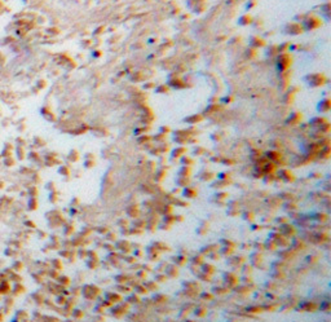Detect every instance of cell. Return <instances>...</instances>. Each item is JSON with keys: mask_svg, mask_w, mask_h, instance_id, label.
<instances>
[{"mask_svg": "<svg viewBox=\"0 0 331 322\" xmlns=\"http://www.w3.org/2000/svg\"><path fill=\"white\" fill-rule=\"evenodd\" d=\"M101 290L98 286H96V285H84V286L82 287V295L85 297L87 300H93L96 299V297L100 295Z\"/></svg>", "mask_w": 331, "mask_h": 322, "instance_id": "1", "label": "cell"}, {"mask_svg": "<svg viewBox=\"0 0 331 322\" xmlns=\"http://www.w3.org/2000/svg\"><path fill=\"white\" fill-rule=\"evenodd\" d=\"M223 279H224V282L228 285V287H233V286H236V285L238 283V278H237V276L234 274V273H232V272H225V273H224Z\"/></svg>", "mask_w": 331, "mask_h": 322, "instance_id": "2", "label": "cell"}, {"mask_svg": "<svg viewBox=\"0 0 331 322\" xmlns=\"http://www.w3.org/2000/svg\"><path fill=\"white\" fill-rule=\"evenodd\" d=\"M115 247H116V250H119L121 252L128 254V252L131 251V248H132V244L129 243L128 239H121V241L115 242Z\"/></svg>", "mask_w": 331, "mask_h": 322, "instance_id": "3", "label": "cell"}, {"mask_svg": "<svg viewBox=\"0 0 331 322\" xmlns=\"http://www.w3.org/2000/svg\"><path fill=\"white\" fill-rule=\"evenodd\" d=\"M163 272L167 276V278H175V277L178 276V268L175 264H168V265H166Z\"/></svg>", "mask_w": 331, "mask_h": 322, "instance_id": "4", "label": "cell"}, {"mask_svg": "<svg viewBox=\"0 0 331 322\" xmlns=\"http://www.w3.org/2000/svg\"><path fill=\"white\" fill-rule=\"evenodd\" d=\"M127 309H128V304H124V303L123 304H118L111 309V315L115 316V317H122L123 315H125Z\"/></svg>", "mask_w": 331, "mask_h": 322, "instance_id": "5", "label": "cell"}, {"mask_svg": "<svg viewBox=\"0 0 331 322\" xmlns=\"http://www.w3.org/2000/svg\"><path fill=\"white\" fill-rule=\"evenodd\" d=\"M278 231L281 234H283V236H286V237H291V236L295 234V228H294L292 225H290L289 223H286V224L279 225V230Z\"/></svg>", "mask_w": 331, "mask_h": 322, "instance_id": "6", "label": "cell"}, {"mask_svg": "<svg viewBox=\"0 0 331 322\" xmlns=\"http://www.w3.org/2000/svg\"><path fill=\"white\" fill-rule=\"evenodd\" d=\"M250 260L252 267H259L263 263V256H261V254H259V251H255L250 255Z\"/></svg>", "mask_w": 331, "mask_h": 322, "instance_id": "7", "label": "cell"}, {"mask_svg": "<svg viewBox=\"0 0 331 322\" xmlns=\"http://www.w3.org/2000/svg\"><path fill=\"white\" fill-rule=\"evenodd\" d=\"M299 309L306 310V312H312V310L317 309V305H316V303H313V302H304L299 305Z\"/></svg>", "mask_w": 331, "mask_h": 322, "instance_id": "8", "label": "cell"}, {"mask_svg": "<svg viewBox=\"0 0 331 322\" xmlns=\"http://www.w3.org/2000/svg\"><path fill=\"white\" fill-rule=\"evenodd\" d=\"M105 299L109 300L111 304H114V303H116V302H121L122 296L118 294V292H106V294H105Z\"/></svg>", "mask_w": 331, "mask_h": 322, "instance_id": "9", "label": "cell"}, {"mask_svg": "<svg viewBox=\"0 0 331 322\" xmlns=\"http://www.w3.org/2000/svg\"><path fill=\"white\" fill-rule=\"evenodd\" d=\"M201 272L206 273L208 276H212L215 273V267L210 263H203V264H201Z\"/></svg>", "mask_w": 331, "mask_h": 322, "instance_id": "10", "label": "cell"}, {"mask_svg": "<svg viewBox=\"0 0 331 322\" xmlns=\"http://www.w3.org/2000/svg\"><path fill=\"white\" fill-rule=\"evenodd\" d=\"M172 260L175 263V265H178V267H183V265H185L188 263V259L184 255H176V256L172 257Z\"/></svg>", "mask_w": 331, "mask_h": 322, "instance_id": "11", "label": "cell"}, {"mask_svg": "<svg viewBox=\"0 0 331 322\" xmlns=\"http://www.w3.org/2000/svg\"><path fill=\"white\" fill-rule=\"evenodd\" d=\"M215 251H217V244H208V246H204L201 248L202 255H210Z\"/></svg>", "mask_w": 331, "mask_h": 322, "instance_id": "12", "label": "cell"}, {"mask_svg": "<svg viewBox=\"0 0 331 322\" xmlns=\"http://www.w3.org/2000/svg\"><path fill=\"white\" fill-rule=\"evenodd\" d=\"M203 263H204V255H202V254L194 255V256L191 257V264H194V265L201 267V264H203Z\"/></svg>", "mask_w": 331, "mask_h": 322, "instance_id": "13", "label": "cell"}, {"mask_svg": "<svg viewBox=\"0 0 331 322\" xmlns=\"http://www.w3.org/2000/svg\"><path fill=\"white\" fill-rule=\"evenodd\" d=\"M207 313V308L203 307V305H198V307L194 308V315L197 317H204Z\"/></svg>", "mask_w": 331, "mask_h": 322, "instance_id": "14", "label": "cell"}, {"mask_svg": "<svg viewBox=\"0 0 331 322\" xmlns=\"http://www.w3.org/2000/svg\"><path fill=\"white\" fill-rule=\"evenodd\" d=\"M263 246H264V250H269V251H274V250L277 248V244H276V242L273 241V239H270L269 238L268 241H265L263 243Z\"/></svg>", "mask_w": 331, "mask_h": 322, "instance_id": "15", "label": "cell"}, {"mask_svg": "<svg viewBox=\"0 0 331 322\" xmlns=\"http://www.w3.org/2000/svg\"><path fill=\"white\" fill-rule=\"evenodd\" d=\"M195 231H197V234H199V236H204V234H207V231H208V223H206V221L201 223V225L197 228Z\"/></svg>", "mask_w": 331, "mask_h": 322, "instance_id": "16", "label": "cell"}, {"mask_svg": "<svg viewBox=\"0 0 331 322\" xmlns=\"http://www.w3.org/2000/svg\"><path fill=\"white\" fill-rule=\"evenodd\" d=\"M114 279H115L116 283H128V281H129V277L125 276L124 273H119V274H116L115 277H114Z\"/></svg>", "mask_w": 331, "mask_h": 322, "instance_id": "17", "label": "cell"}, {"mask_svg": "<svg viewBox=\"0 0 331 322\" xmlns=\"http://www.w3.org/2000/svg\"><path fill=\"white\" fill-rule=\"evenodd\" d=\"M138 214H140V211H138V208L136 206H131V207H128V210H127V215L129 217H132V219H135V217H137L138 216Z\"/></svg>", "mask_w": 331, "mask_h": 322, "instance_id": "18", "label": "cell"}, {"mask_svg": "<svg viewBox=\"0 0 331 322\" xmlns=\"http://www.w3.org/2000/svg\"><path fill=\"white\" fill-rule=\"evenodd\" d=\"M198 286H199V285L197 283V282H194V281H185L183 283V287H184V289H186V290H197V289H198Z\"/></svg>", "mask_w": 331, "mask_h": 322, "instance_id": "19", "label": "cell"}, {"mask_svg": "<svg viewBox=\"0 0 331 322\" xmlns=\"http://www.w3.org/2000/svg\"><path fill=\"white\" fill-rule=\"evenodd\" d=\"M219 252H220V255H223V256H233V255H234V248L224 246L223 248H221V251H219Z\"/></svg>", "mask_w": 331, "mask_h": 322, "instance_id": "20", "label": "cell"}, {"mask_svg": "<svg viewBox=\"0 0 331 322\" xmlns=\"http://www.w3.org/2000/svg\"><path fill=\"white\" fill-rule=\"evenodd\" d=\"M127 303H129V304H137V303H140V296H138V294H131L129 296L127 297Z\"/></svg>", "mask_w": 331, "mask_h": 322, "instance_id": "21", "label": "cell"}, {"mask_svg": "<svg viewBox=\"0 0 331 322\" xmlns=\"http://www.w3.org/2000/svg\"><path fill=\"white\" fill-rule=\"evenodd\" d=\"M153 300L154 303H158V304H163V303L167 302V296L166 295H162V294H155L153 296Z\"/></svg>", "mask_w": 331, "mask_h": 322, "instance_id": "22", "label": "cell"}, {"mask_svg": "<svg viewBox=\"0 0 331 322\" xmlns=\"http://www.w3.org/2000/svg\"><path fill=\"white\" fill-rule=\"evenodd\" d=\"M183 194H184V197H186V198H194V197L197 195V191L194 190V188H186Z\"/></svg>", "mask_w": 331, "mask_h": 322, "instance_id": "23", "label": "cell"}, {"mask_svg": "<svg viewBox=\"0 0 331 322\" xmlns=\"http://www.w3.org/2000/svg\"><path fill=\"white\" fill-rule=\"evenodd\" d=\"M228 287L226 286H224V287H221V286H217V287H213L212 289V291L215 292V294H219V295H224V294H226L228 292Z\"/></svg>", "mask_w": 331, "mask_h": 322, "instance_id": "24", "label": "cell"}, {"mask_svg": "<svg viewBox=\"0 0 331 322\" xmlns=\"http://www.w3.org/2000/svg\"><path fill=\"white\" fill-rule=\"evenodd\" d=\"M135 291L137 292V294H140V295L148 294V290H146V287L144 286L142 283H138V285H136V287H135Z\"/></svg>", "mask_w": 331, "mask_h": 322, "instance_id": "25", "label": "cell"}, {"mask_svg": "<svg viewBox=\"0 0 331 322\" xmlns=\"http://www.w3.org/2000/svg\"><path fill=\"white\" fill-rule=\"evenodd\" d=\"M133 225H135V228L145 229V227H146V221H145V220H141V219H136L135 221H133Z\"/></svg>", "mask_w": 331, "mask_h": 322, "instance_id": "26", "label": "cell"}, {"mask_svg": "<svg viewBox=\"0 0 331 322\" xmlns=\"http://www.w3.org/2000/svg\"><path fill=\"white\" fill-rule=\"evenodd\" d=\"M172 208H173L172 204H164L163 208H162L163 211H161V214L163 215V216H166V215H171L172 214Z\"/></svg>", "mask_w": 331, "mask_h": 322, "instance_id": "27", "label": "cell"}, {"mask_svg": "<svg viewBox=\"0 0 331 322\" xmlns=\"http://www.w3.org/2000/svg\"><path fill=\"white\" fill-rule=\"evenodd\" d=\"M87 267L89 268V269H95V268H97L98 267V259H88Z\"/></svg>", "mask_w": 331, "mask_h": 322, "instance_id": "28", "label": "cell"}, {"mask_svg": "<svg viewBox=\"0 0 331 322\" xmlns=\"http://www.w3.org/2000/svg\"><path fill=\"white\" fill-rule=\"evenodd\" d=\"M142 285L146 287L148 291H153V290L157 289V285H155V282H154V281H148V282H145V283H142Z\"/></svg>", "mask_w": 331, "mask_h": 322, "instance_id": "29", "label": "cell"}, {"mask_svg": "<svg viewBox=\"0 0 331 322\" xmlns=\"http://www.w3.org/2000/svg\"><path fill=\"white\" fill-rule=\"evenodd\" d=\"M221 244H224L225 247H232V248H234L236 247V243H234L232 239H220Z\"/></svg>", "mask_w": 331, "mask_h": 322, "instance_id": "30", "label": "cell"}, {"mask_svg": "<svg viewBox=\"0 0 331 322\" xmlns=\"http://www.w3.org/2000/svg\"><path fill=\"white\" fill-rule=\"evenodd\" d=\"M116 290L121 292H124V294H127V292L131 291V287L128 286H124V283H118V286H116Z\"/></svg>", "mask_w": 331, "mask_h": 322, "instance_id": "31", "label": "cell"}, {"mask_svg": "<svg viewBox=\"0 0 331 322\" xmlns=\"http://www.w3.org/2000/svg\"><path fill=\"white\" fill-rule=\"evenodd\" d=\"M155 281H157V282H161V283H163V282L167 281V276H166L164 273L159 272L158 274H155Z\"/></svg>", "mask_w": 331, "mask_h": 322, "instance_id": "32", "label": "cell"}, {"mask_svg": "<svg viewBox=\"0 0 331 322\" xmlns=\"http://www.w3.org/2000/svg\"><path fill=\"white\" fill-rule=\"evenodd\" d=\"M252 269H253V267L251 264H243V267H242V270H243L245 274H251Z\"/></svg>", "mask_w": 331, "mask_h": 322, "instance_id": "33", "label": "cell"}, {"mask_svg": "<svg viewBox=\"0 0 331 322\" xmlns=\"http://www.w3.org/2000/svg\"><path fill=\"white\" fill-rule=\"evenodd\" d=\"M105 236H106V239H108L109 242H114V241H116V234H115V233H113V231H109V233H106Z\"/></svg>", "mask_w": 331, "mask_h": 322, "instance_id": "34", "label": "cell"}, {"mask_svg": "<svg viewBox=\"0 0 331 322\" xmlns=\"http://www.w3.org/2000/svg\"><path fill=\"white\" fill-rule=\"evenodd\" d=\"M243 219L246 220V221H252V220H253V214H252V212L245 211L243 212Z\"/></svg>", "mask_w": 331, "mask_h": 322, "instance_id": "35", "label": "cell"}, {"mask_svg": "<svg viewBox=\"0 0 331 322\" xmlns=\"http://www.w3.org/2000/svg\"><path fill=\"white\" fill-rule=\"evenodd\" d=\"M197 276H198V278L201 279V281H210V279H211V276H208V274H206V273H203V272H199Z\"/></svg>", "mask_w": 331, "mask_h": 322, "instance_id": "36", "label": "cell"}, {"mask_svg": "<svg viewBox=\"0 0 331 322\" xmlns=\"http://www.w3.org/2000/svg\"><path fill=\"white\" fill-rule=\"evenodd\" d=\"M87 256L89 257V259H98L97 252H96L95 250H89V251H87Z\"/></svg>", "mask_w": 331, "mask_h": 322, "instance_id": "37", "label": "cell"}, {"mask_svg": "<svg viewBox=\"0 0 331 322\" xmlns=\"http://www.w3.org/2000/svg\"><path fill=\"white\" fill-rule=\"evenodd\" d=\"M247 310L248 312H251V313H257V312H261V307H259V305H255V307H250V308H247Z\"/></svg>", "mask_w": 331, "mask_h": 322, "instance_id": "38", "label": "cell"}, {"mask_svg": "<svg viewBox=\"0 0 331 322\" xmlns=\"http://www.w3.org/2000/svg\"><path fill=\"white\" fill-rule=\"evenodd\" d=\"M201 297H202L203 300H208V302H210V300H212L213 295H212V294H206V292H202V294H201Z\"/></svg>", "mask_w": 331, "mask_h": 322, "instance_id": "39", "label": "cell"}, {"mask_svg": "<svg viewBox=\"0 0 331 322\" xmlns=\"http://www.w3.org/2000/svg\"><path fill=\"white\" fill-rule=\"evenodd\" d=\"M97 231L100 234H106V233H109V228L108 227H98L97 228Z\"/></svg>", "mask_w": 331, "mask_h": 322, "instance_id": "40", "label": "cell"}, {"mask_svg": "<svg viewBox=\"0 0 331 322\" xmlns=\"http://www.w3.org/2000/svg\"><path fill=\"white\" fill-rule=\"evenodd\" d=\"M129 233L131 234H136V236H137V234H142L144 231H142V229H140V228H132V229L129 230Z\"/></svg>", "mask_w": 331, "mask_h": 322, "instance_id": "41", "label": "cell"}, {"mask_svg": "<svg viewBox=\"0 0 331 322\" xmlns=\"http://www.w3.org/2000/svg\"><path fill=\"white\" fill-rule=\"evenodd\" d=\"M133 256H135V257H141V256H142V250H140V248L133 250Z\"/></svg>", "mask_w": 331, "mask_h": 322, "instance_id": "42", "label": "cell"}, {"mask_svg": "<svg viewBox=\"0 0 331 322\" xmlns=\"http://www.w3.org/2000/svg\"><path fill=\"white\" fill-rule=\"evenodd\" d=\"M319 309H322V310H329V309H330V303H329V302H324V304L319 307Z\"/></svg>", "mask_w": 331, "mask_h": 322, "instance_id": "43", "label": "cell"}, {"mask_svg": "<svg viewBox=\"0 0 331 322\" xmlns=\"http://www.w3.org/2000/svg\"><path fill=\"white\" fill-rule=\"evenodd\" d=\"M210 257L213 260H219L220 259V254H219L217 251H215V252H212V254H210Z\"/></svg>", "mask_w": 331, "mask_h": 322, "instance_id": "44", "label": "cell"}, {"mask_svg": "<svg viewBox=\"0 0 331 322\" xmlns=\"http://www.w3.org/2000/svg\"><path fill=\"white\" fill-rule=\"evenodd\" d=\"M118 225H119L121 228L127 227V225H128V220H125V219H121V221H118Z\"/></svg>", "mask_w": 331, "mask_h": 322, "instance_id": "45", "label": "cell"}, {"mask_svg": "<svg viewBox=\"0 0 331 322\" xmlns=\"http://www.w3.org/2000/svg\"><path fill=\"white\" fill-rule=\"evenodd\" d=\"M277 223H278L279 225H282V224H286V223H289V221H287L286 217H278V219H277Z\"/></svg>", "mask_w": 331, "mask_h": 322, "instance_id": "46", "label": "cell"}, {"mask_svg": "<svg viewBox=\"0 0 331 322\" xmlns=\"http://www.w3.org/2000/svg\"><path fill=\"white\" fill-rule=\"evenodd\" d=\"M74 317H76V318H80V317H83V312H82V310H79V309L74 310Z\"/></svg>", "mask_w": 331, "mask_h": 322, "instance_id": "47", "label": "cell"}, {"mask_svg": "<svg viewBox=\"0 0 331 322\" xmlns=\"http://www.w3.org/2000/svg\"><path fill=\"white\" fill-rule=\"evenodd\" d=\"M124 259L127 260V263H129V264H132V263L136 261V257H135V256H125Z\"/></svg>", "mask_w": 331, "mask_h": 322, "instance_id": "48", "label": "cell"}, {"mask_svg": "<svg viewBox=\"0 0 331 322\" xmlns=\"http://www.w3.org/2000/svg\"><path fill=\"white\" fill-rule=\"evenodd\" d=\"M136 274H137V277H140V278H145V277H146V272H145V270H137V273H136Z\"/></svg>", "mask_w": 331, "mask_h": 322, "instance_id": "49", "label": "cell"}, {"mask_svg": "<svg viewBox=\"0 0 331 322\" xmlns=\"http://www.w3.org/2000/svg\"><path fill=\"white\" fill-rule=\"evenodd\" d=\"M173 219H175V221H183V220H184V216H181V215H175V216H173Z\"/></svg>", "mask_w": 331, "mask_h": 322, "instance_id": "50", "label": "cell"}, {"mask_svg": "<svg viewBox=\"0 0 331 322\" xmlns=\"http://www.w3.org/2000/svg\"><path fill=\"white\" fill-rule=\"evenodd\" d=\"M242 279H243V281H245V283H251V282H252V279H251L250 277H243V278H242Z\"/></svg>", "mask_w": 331, "mask_h": 322, "instance_id": "51", "label": "cell"}, {"mask_svg": "<svg viewBox=\"0 0 331 322\" xmlns=\"http://www.w3.org/2000/svg\"><path fill=\"white\" fill-rule=\"evenodd\" d=\"M185 322H193V321H185Z\"/></svg>", "mask_w": 331, "mask_h": 322, "instance_id": "52", "label": "cell"}]
</instances>
